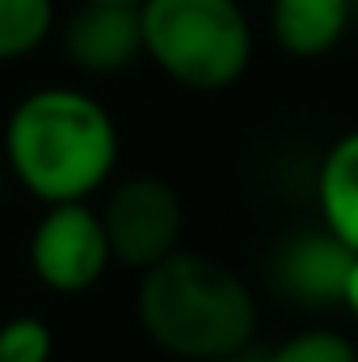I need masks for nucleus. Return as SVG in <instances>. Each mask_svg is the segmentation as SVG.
Returning <instances> with one entry per match:
<instances>
[{
	"instance_id": "obj_16",
	"label": "nucleus",
	"mask_w": 358,
	"mask_h": 362,
	"mask_svg": "<svg viewBox=\"0 0 358 362\" xmlns=\"http://www.w3.org/2000/svg\"><path fill=\"white\" fill-rule=\"evenodd\" d=\"M0 189H4V173H0Z\"/></svg>"
},
{
	"instance_id": "obj_8",
	"label": "nucleus",
	"mask_w": 358,
	"mask_h": 362,
	"mask_svg": "<svg viewBox=\"0 0 358 362\" xmlns=\"http://www.w3.org/2000/svg\"><path fill=\"white\" fill-rule=\"evenodd\" d=\"M354 21V0H270L274 42L295 59L329 55Z\"/></svg>"
},
{
	"instance_id": "obj_12",
	"label": "nucleus",
	"mask_w": 358,
	"mask_h": 362,
	"mask_svg": "<svg viewBox=\"0 0 358 362\" xmlns=\"http://www.w3.org/2000/svg\"><path fill=\"white\" fill-rule=\"evenodd\" d=\"M55 337L38 316H13L0 325V362H51Z\"/></svg>"
},
{
	"instance_id": "obj_1",
	"label": "nucleus",
	"mask_w": 358,
	"mask_h": 362,
	"mask_svg": "<svg viewBox=\"0 0 358 362\" xmlns=\"http://www.w3.org/2000/svg\"><path fill=\"white\" fill-rule=\"evenodd\" d=\"M4 160L42 206L85 202L118 165V127L89 93L64 85L34 89L4 122Z\"/></svg>"
},
{
	"instance_id": "obj_11",
	"label": "nucleus",
	"mask_w": 358,
	"mask_h": 362,
	"mask_svg": "<svg viewBox=\"0 0 358 362\" xmlns=\"http://www.w3.org/2000/svg\"><path fill=\"white\" fill-rule=\"evenodd\" d=\"M262 362H358V350L350 337H342L333 329H308V333L287 337Z\"/></svg>"
},
{
	"instance_id": "obj_14",
	"label": "nucleus",
	"mask_w": 358,
	"mask_h": 362,
	"mask_svg": "<svg viewBox=\"0 0 358 362\" xmlns=\"http://www.w3.org/2000/svg\"><path fill=\"white\" fill-rule=\"evenodd\" d=\"M89 4H118V8H139L144 0H89Z\"/></svg>"
},
{
	"instance_id": "obj_7",
	"label": "nucleus",
	"mask_w": 358,
	"mask_h": 362,
	"mask_svg": "<svg viewBox=\"0 0 358 362\" xmlns=\"http://www.w3.org/2000/svg\"><path fill=\"white\" fill-rule=\"evenodd\" d=\"M64 55L72 59V68H81L89 76H114V72L131 68L144 55L139 8L81 0L76 13L64 21Z\"/></svg>"
},
{
	"instance_id": "obj_10",
	"label": "nucleus",
	"mask_w": 358,
	"mask_h": 362,
	"mask_svg": "<svg viewBox=\"0 0 358 362\" xmlns=\"http://www.w3.org/2000/svg\"><path fill=\"white\" fill-rule=\"evenodd\" d=\"M55 30V0H0V64L25 59Z\"/></svg>"
},
{
	"instance_id": "obj_9",
	"label": "nucleus",
	"mask_w": 358,
	"mask_h": 362,
	"mask_svg": "<svg viewBox=\"0 0 358 362\" xmlns=\"http://www.w3.org/2000/svg\"><path fill=\"white\" fill-rule=\"evenodd\" d=\"M321 228H329L350 253H358V131H346L316 169Z\"/></svg>"
},
{
	"instance_id": "obj_15",
	"label": "nucleus",
	"mask_w": 358,
	"mask_h": 362,
	"mask_svg": "<svg viewBox=\"0 0 358 362\" xmlns=\"http://www.w3.org/2000/svg\"><path fill=\"white\" fill-rule=\"evenodd\" d=\"M215 362H262V358H249V354H232V358H215Z\"/></svg>"
},
{
	"instance_id": "obj_2",
	"label": "nucleus",
	"mask_w": 358,
	"mask_h": 362,
	"mask_svg": "<svg viewBox=\"0 0 358 362\" xmlns=\"http://www.w3.org/2000/svg\"><path fill=\"white\" fill-rule=\"evenodd\" d=\"M135 316L173 358L215 362L245 354L258 333V299L232 266L202 253H169L139 274Z\"/></svg>"
},
{
	"instance_id": "obj_17",
	"label": "nucleus",
	"mask_w": 358,
	"mask_h": 362,
	"mask_svg": "<svg viewBox=\"0 0 358 362\" xmlns=\"http://www.w3.org/2000/svg\"><path fill=\"white\" fill-rule=\"evenodd\" d=\"M354 17H358V0H354Z\"/></svg>"
},
{
	"instance_id": "obj_13",
	"label": "nucleus",
	"mask_w": 358,
	"mask_h": 362,
	"mask_svg": "<svg viewBox=\"0 0 358 362\" xmlns=\"http://www.w3.org/2000/svg\"><path fill=\"white\" fill-rule=\"evenodd\" d=\"M342 308H350L358 320V253L354 262H350V270H346V286H342Z\"/></svg>"
},
{
	"instance_id": "obj_5",
	"label": "nucleus",
	"mask_w": 358,
	"mask_h": 362,
	"mask_svg": "<svg viewBox=\"0 0 358 362\" xmlns=\"http://www.w3.org/2000/svg\"><path fill=\"white\" fill-rule=\"evenodd\" d=\"M110 245L101 215L89 202H55L34 223L30 236V270L47 291L81 295L105 274Z\"/></svg>"
},
{
	"instance_id": "obj_6",
	"label": "nucleus",
	"mask_w": 358,
	"mask_h": 362,
	"mask_svg": "<svg viewBox=\"0 0 358 362\" xmlns=\"http://www.w3.org/2000/svg\"><path fill=\"white\" fill-rule=\"evenodd\" d=\"M350 262H354V253L329 228H312V232H299L278 245L270 278L299 308H337Z\"/></svg>"
},
{
	"instance_id": "obj_4",
	"label": "nucleus",
	"mask_w": 358,
	"mask_h": 362,
	"mask_svg": "<svg viewBox=\"0 0 358 362\" xmlns=\"http://www.w3.org/2000/svg\"><path fill=\"white\" fill-rule=\"evenodd\" d=\"M181 198L169 181L161 177H131L110 189L101 228L110 245V262L144 274L169 253H178L181 240Z\"/></svg>"
},
{
	"instance_id": "obj_3",
	"label": "nucleus",
	"mask_w": 358,
	"mask_h": 362,
	"mask_svg": "<svg viewBox=\"0 0 358 362\" xmlns=\"http://www.w3.org/2000/svg\"><path fill=\"white\" fill-rule=\"evenodd\" d=\"M144 55L181 89H232L253 59V30L241 0H144Z\"/></svg>"
}]
</instances>
